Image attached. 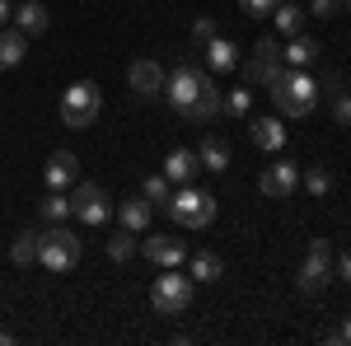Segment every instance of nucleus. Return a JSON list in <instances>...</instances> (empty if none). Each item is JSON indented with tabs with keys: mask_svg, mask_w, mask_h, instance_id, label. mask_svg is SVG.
<instances>
[{
	"mask_svg": "<svg viewBox=\"0 0 351 346\" xmlns=\"http://www.w3.org/2000/svg\"><path fill=\"white\" fill-rule=\"evenodd\" d=\"M267 89H271V99H276V108H281L286 117H309V112L319 108V80L304 75V71H295V66L281 71Z\"/></svg>",
	"mask_w": 351,
	"mask_h": 346,
	"instance_id": "1",
	"label": "nucleus"
},
{
	"mask_svg": "<svg viewBox=\"0 0 351 346\" xmlns=\"http://www.w3.org/2000/svg\"><path fill=\"white\" fill-rule=\"evenodd\" d=\"M164 211L173 215L178 225H188V230H206V225L216 220V197H211L206 187L178 183V192L169 197V206H164Z\"/></svg>",
	"mask_w": 351,
	"mask_h": 346,
	"instance_id": "2",
	"label": "nucleus"
},
{
	"mask_svg": "<svg viewBox=\"0 0 351 346\" xmlns=\"http://www.w3.org/2000/svg\"><path fill=\"white\" fill-rule=\"evenodd\" d=\"M38 262L47 267V271H71V267L80 262V239H75V230H66V220H56L52 230H43V248H38Z\"/></svg>",
	"mask_w": 351,
	"mask_h": 346,
	"instance_id": "3",
	"label": "nucleus"
},
{
	"mask_svg": "<svg viewBox=\"0 0 351 346\" xmlns=\"http://www.w3.org/2000/svg\"><path fill=\"white\" fill-rule=\"evenodd\" d=\"M99 108H104L99 84H94V80H75L66 94H61V122L80 132V127H89V122L99 117Z\"/></svg>",
	"mask_w": 351,
	"mask_h": 346,
	"instance_id": "4",
	"label": "nucleus"
},
{
	"mask_svg": "<svg viewBox=\"0 0 351 346\" xmlns=\"http://www.w3.org/2000/svg\"><path fill=\"white\" fill-rule=\"evenodd\" d=\"M332 276L337 271H332V248H328V239H309V253H304V262L295 271V286L304 295H319V291H328Z\"/></svg>",
	"mask_w": 351,
	"mask_h": 346,
	"instance_id": "5",
	"label": "nucleus"
},
{
	"mask_svg": "<svg viewBox=\"0 0 351 346\" xmlns=\"http://www.w3.org/2000/svg\"><path fill=\"white\" fill-rule=\"evenodd\" d=\"M150 304H155V314H188L192 281L188 276H173V267H169V276H160L155 291H150Z\"/></svg>",
	"mask_w": 351,
	"mask_h": 346,
	"instance_id": "6",
	"label": "nucleus"
},
{
	"mask_svg": "<svg viewBox=\"0 0 351 346\" xmlns=\"http://www.w3.org/2000/svg\"><path fill=\"white\" fill-rule=\"evenodd\" d=\"M71 215L84 220V225H108L112 201L99 183H75V197H71Z\"/></svg>",
	"mask_w": 351,
	"mask_h": 346,
	"instance_id": "7",
	"label": "nucleus"
},
{
	"mask_svg": "<svg viewBox=\"0 0 351 346\" xmlns=\"http://www.w3.org/2000/svg\"><path fill=\"white\" fill-rule=\"evenodd\" d=\"M206 84H211V80H206L202 71H192V66H178V71L164 80V99L178 108V112H188V108L202 99V89H206Z\"/></svg>",
	"mask_w": 351,
	"mask_h": 346,
	"instance_id": "8",
	"label": "nucleus"
},
{
	"mask_svg": "<svg viewBox=\"0 0 351 346\" xmlns=\"http://www.w3.org/2000/svg\"><path fill=\"white\" fill-rule=\"evenodd\" d=\"M286 71V61H281V47H276V38H258V47L248 56V66H243V75L248 84H271L276 75Z\"/></svg>",
	"mask_w": 351,
	"mask_h": 346,
	"instance_id": "9",
	"label": "nucleus"
},
{
	"mask_svg": "<svg viewBox=\"0 0 351 346\" xmlns=\"http://www.w3.org/2000/svg\"><path fill=\"white\" fill-rule=\"evenodd\" d=\"M295 187H300V164H291V160L267 164V169H263V178H258V192H263V197H271V201L295 197Z\"/></svg>",
	"mask_w": 351,
	"mask_h": 346,
	"instance_id": "10",
	"label": "nucleus"
},
{
	"mask_svg": "<svg viewBox=\"0 0 351 346\" xmlns=\"http://www.w3.org/2000/svg\"><path fill=\"white\" fill-rule=\"evenodd\" d=\"M127 80H132V89L141 94V99H164V71H160V61H150V56L132 61Z\"/></svg>",
	"mask_w": 351,
	"mask_h": 346,
	"instance_id": "11",
	"label": "nucleus"
},
{
	"mask_svg": "<svg viewBox=\"0 0 351 346\" xmlns=\"http://www.w3.org/2000/svg\"><path fill=\"white\" fill-rule=\"evenodd\" d=\"M75 173H80V160H75L71 150H56L52 160H47V169H43V178H47V187H52V192L75 187Z\"/></svg>",
	"mask_w": 351,
	"mask_h": 346,
	"instance_id": "12",
	"label": "nucleus"
},
{
	"mask_svg": "<svg viewBox=\"0 0 351 346\" xmlns=\"http://www.w3.org/2000/svg\"><path fill=\"white\" fill-rule=\"evenodd\" d=\"M141 253L150 258V262H160V267H178L183 258H188V248L178 239H169V234H150V239L141 243Z\"/></svg>",
	"mask_w": 351,
	"mask_h": 346,
	"instance_id": "13",
	"label": "nucleus"
},
{
	"mask_svg": "<svg viewBox=\"0 0 351 346\" xmlns=\"http://www.w3.org/2000/svg\"><path fill=\"white\" fill-rule=\"evenodd\" d=\"M248 140H253L258 150H281V145H286V127H281L276 117H253V122H248Z\"/></svg>",
	"mask_w": 351,
	"mask_h": 346,
	"instance_id": "14",
	"label": "nucleus"
},
{
	"mask_svg": "<svg viewBox=\"0 0 351 346\" xmlns=\"http://www.w3.org/2000/svg\"><path fill=\"white\" fill-rule=\"evenodd\" d=\"M197 173H202L197 150H169V160H164V178L169 183H192Z\"/></svg>",
	"mask_w": 351,
	"mask_h": 346,
	"instance_id": "15",
	"label": "nucleus"
},
{
	"mask_svg": "<svg viewBox=\"0 0 351 346\" xmlns=\"http://www.w3.org/2000/svg\"><path fill=\"white\" fill-rule=\"evenodd\" d=\"M319 52H324V47H319V38L295 33V38H291V47H281V61H286V66H295V71H304V66H314V61H319Z\"/></svg>",
	"mask_w": 351,
	"mask_h": 346,
	"instance_id": "16",
	"label": "nucleus"
},
{
	"mask_svg": "<svg viewBox=\"0 0 351 346\" xmlns=\"http://www.w3.org/2000/svg\"><path fill=\"white\" fill-rule=\"evenodd\" d=\"M28 52V33L19 28H0V71H14Z\"/></svg>",
	"mask_w": 351,
	"mask_h": 346,
	"instance_id": "17",
	"label": "nucleus"
},
{
	"mask_svg": "<svg viewBox=\"0 0 351 346\" xmlns=\"http://www.w3.org/2000/svg\"><path fill=\"white\" fill-rule=\"evenodd\" d=\"M117 220L127 225V230H150V201L145 197H127V201H117Z\"/></svg>",
	"mask_w": 351,
	"mask_h": 346,
	"instance_id": "18",
	"label": "nucleus"
},
{
	"mask_svg": "<svg viewBox=\"0 0 351 346\" xmlns=\"http://www.w3.org/2000/svg\"><path fill=\"white\" fill-rule=\"evenodd\" d=\"M38 248H43V230H24L19 239L10 243V262L14 267H33L38 262Z\"/></svg>",
	"mask_w": 351,
	"mask_h": 346,
	"instance_id": "19",
	"label": "nucleus"
},
{
	"mask_svg": "<svg viewBox=\"0 0 351 346\" xmlns=\"http://www.w3.org/2000/svg\"><path fill=\"white\" fill-rule=\"evenodd\" d=\"M206 66H211V71H234V66H239V47H234L230 38H211V42H206Z\"/></svg>",
	"mask_w": 351,
	"mask_h": 346,
	"instance_id": "20",
	"label": "nucleus"
},
{
	"mask_svg": "<svg viewBox=\"0 0 351 346\" xmlns=\"http://www.w3.org/2000/svg\"><path fill=\"white\" fill-rule=\"evenodd\" d=\"M197 160H202V169H211V173H225L230 169V145L220 136H206L202 150H197Z\"/></svg>",
	"mask_w": 351,
	"mask_h": 346,
	"instance_id": "21",
	"label": "nucleus"
},
{
	"mask_svg": "<svg viewBox=\"0 0 351 346\" xmlns=\"http://www.w3.org/2000/svg\"><path fill=\"white\" fill-rule=\"evenodd\" d=\"M220 103H225V99H220L216 80H211V84H206V89H202V99H197V103H192L188 112H183V117H188V122H211V117H216V112H220Z\"/></svg>",
	"mask_w": 351,
	"mask_h": 346,
	"instance_id": "22",
	"label": "nucleus"
},
{
	"mask_svg": "<svg viewBox=\"0 0 351 346\" xmlns=\"http://www.w3.org/2000/svg\"><path fill=\"white\" fill-rule=\"evenodd\" d=\"M14 28H19V33H28V38H33V33H43V28H47V10H43L38 0L19 5V10H14Z\"/></svg>",
	"mask_w": 351,
	"mask_h": 346,
	"instance_id": "23",
	"label": "nucleus"
},
{
	"mask_svg": "<svg viewBox=\"0 0 351 346\" xmlns=\"http://www.w3.org/2000/svg\"><path fill=\"white\" fill-rule=\"evenodd\" d=\"M225 276V262H220V253H197L192 258V281H202V286H211Z\"/></svg>",
	"mask_w": 351,
	"mask_h": 346,
	"instance_id": "24",
	"label": "nucleus"
},
{
	"mask_svg": "<svg viewBox=\"0 0 351 346\" xmlns=\"http://www.w3.org/2000/svg\"><path fill=\"white\" fill-rule=\"evenodd\" d=\"M271 19H276V28H281L286 38H295V33H300V24H304V14H300V5H295V0L276 5V10H271Z\"/></svg>",
	"mask_w": 351,
	"mask_h": 346,
	"instance_id": "25",
	"label": "nucleus"
},
{
	"mask_svg": "<svg viewBox=\"0 0 351 346\" xmlns=\"http://www.w3.org/2000/svg\"><path fill=\"white\" fill-rule=\"evenodd\" d=\"M38 211H43V220H47V225H56V220H71V197H66V192H47Z\"/></svg>",
	"mask_w": 351,
	"mask_h": 346,
	"instance_id": "26",
	"label": "nucleus"
},
{
	"mask_svg": "<svg viewBox=\"0 0 351 346\" xmlns=\"http://www.w3.org/2000/svg\"><path fill=\"white\" fill-rule=\"evenodd\" d=\"M136 248H141V243H136V230H127V225H122V230L108 239V258H112V262H127Z\"/></svg>",
	"mask_w": 351,
	"mask_h": 346,
	"instance_id": "27",
	"label": "nucleus"
},
{
	"mask_svg": "<svg viewBox=\"0 0 351 346\" xmlns=\"http://www.w3.org/2000/svg\"><path fill=\"white\" fill-rule=\"evenodd\" d=\"M141 197H145L150 206H169V197H173V192H169V178H164V173H150V178H145V192H141Z\"/></svg>",
	"mask_w": 351,
	"mask_h": 346,
	"instance_id": "28",
	"label": "nucleus"
},
{
	"mask_svg": "<svg viewBox=\"0 0 351 346\" xmlns=\"http://www.w3.org/2000/svg\"><path fill=\"white\" fill-rule=\"evenodd\" d=\"M304 187H309V197H328V192H332V173H328L324 164H314V169L304 173Z\"/></svg>",
	"mask_w": 351,
	"mask_h": 346,
	"instance_id": "29",
	"label": "nucleus"
},
{
	"mask_svg": "<svg viewBox=\"0 0 351 346\" xmlns=\"http://www.w3.org/2000/svg\"><path fill=\"white\" fill-rule=\"evenodd\" d=\"M332 122L351 132V94L347 89H332Z\"/></svg>",
	"mask_w": 351,
	"mask_h": 346,
	"instance_id": "30",
	"label": "nucleus"
},
{
	"mask_svg": "<svg viewBox=\"0 0 351 346\" xmlns=\"http://www.w3.org/2000/svg\"><path fill=\"white\" fill-rule=\"evenodd\" d=\"M225 112H230V117H248V108H253V94H248V89H234V94H230V99H225Z\"/></svg>",
	"mask_w": 351,
	"mask_h": 346,
	"instance_id": "31",
	"label": "nucleus"
},
{
	"mask_svg": "<svg viewBox=\"0 0 351 346\" xmlns=\"http://www.w3.org/2000/svg\"><path fill=\"white\" fill-rule=\"evenodd\" d=\"M211 38H216V24H211V19H197V24H192V42H202V47H206Z\"/></svg>",
	"mask_w": 351,
	"mask_h": 346,
	"instance_id": "32",
	"label": "nucleus"
},
{
	"mask_svg": "<svg viewBox=\"0 0 351 346\" xmlns=\"http://www.w3.org/2000/svg\"><path fill=\"white\" fill-rule=\"evenodd\" d=\"M239 10H243V14H258V19H263V14H271V10H276V0H239Z\"/></svg>",
	"mask_w": 351,
	"mask_h": 346,
	"instance_id": "33",
	"label": "nucleus"
},
{
	"mask_svg": "<svg viewBox=\"0 0 351 346\" xmlns=\"http://www.w3.org/2000/svg\"><path fill=\"white\" fill-rule=\"evenodd\" d=\"M309 10H314L319 19H332V14H342V0H314Z\"/></svg>",
	"mask_w": 351,
	"mask_h": 346,
	"instance_id": "34",
	"label": "nucleus"
},
{
	"mask_svg": "<svg viewBox=\"0 0 351 346\" xmlns=\"http://www.w3.org/2000/svg\"><path fill=\"white\" fill-rule=\"evenodd\" d=\"M332 271H337V276H342V281L351 286V253H342V258H332Z\"/></svg>",
	"mask_w": 351,
	"mask_h": 346,
	"instance_id": "35",
	"label": "nucleus"
},
{
	"mask_svg": "<svg viewBox=\"0 0 351 346\" xmlns=\"http://www.w3.org/2000/svg\"><path fill=\"white\" fill-rule=\"evenodd\" d=\"M328 342H337V346H351V319L342 323V328H337V332H332V337H328Z\"/></svg>",
	"mask_w": 351,
	"mask_h": 346,
	"instance_id": "36",
	"label": "nucleus"
},
{
	"mask_svg": "<svg viewBox=\"0 0 351 346\" xmlns=\"http://www.w3.org/2000/svg\"><path fill=\"white\" fill-rule=\"evenodd\" d=\"M10 14H14V10H10V0H0V28L10 24Z\"/></svg>",
	"mask_w": 351,
	"mask_h": 346,
	"instance_id": "37",
	"label": "nucleus"
},
{
	"mask_svg": "<svg viewBox=\"0 0 351 346\" xmlns=\"http://www.w3.org/2000/svg\"><path fill=\"white\" fill-rule=\"evenodd\" d=\"M347 10H351V0H347Z\"/></svg>",
	"mask_w": 351,
	"mask_h": 346,
	"instance_id": "38",
	"label": "nucleus"
},
{
	"mask_svg": "<svg viewBox=\"0 0 351 346\" xmlns=\"http://www.w3.org/2000/svg\"><path fill=\"white\" fill-rule=\"evenodd\" d=\"M295 5H300V0H295Z\"/></svg>",
	"mask_w": 351,
	"mask_h": 346,
	"instance_id": "39",
	"label": "nucleus"
}]
</instances>
